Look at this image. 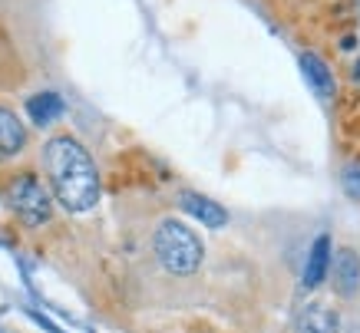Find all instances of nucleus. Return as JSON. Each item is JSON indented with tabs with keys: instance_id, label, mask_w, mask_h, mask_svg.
<instances>
[{
	"instance_id": "nucleus-1",
	"label": "nucleus",
	"mask_w": 360,
	"mask_h": 333,
	"mask_svg": "<svg viewBox=\"0 0 360 333\" xmlns=\"http://www.w3.org/2000/svg\"><path fill=\"white\" fill-rule=\"evenodd\" d=\"M44 169L50 178L56 202L63 204L66 211H89L99 202V172L89 152L70 136H56L46 142L44 149Z\"/></svg>"
},
{
	"instance_id": "nucleus-2",
	"label": "nucleus",
	"mask_w": 360,
	"mask_h": 333,
	"mask_svg": "<svg viewBox=\"0 0 360 333\" xmlns=\"http://www.w3.org/2000/svg\"><path fill=\"white\" fill-rule=\"evenodd\" d=\"M153 251L159 264H162L169 274H195L202 268V258H205V247L198 241V235L188 225L175 221V218H165L162 225L155 228L153 235Z\"/></svg>"
},
{
	"instance_id": "nucleus-3",
	"label": "nucleus",
	"mask_w": 360,
	"mask_h": 333,
	"mask_svg": "<svg viewBox=\"0 0 360 333\" xmlns=\"http://www.w3.org/2000/svg\"><path fill=\"white\" fill-rule=\"evenodd\" d=\"M7 202H11L13 215L20 218L27 228L46 225L50 215H53V198L33 175H17L13 178L11 188H7Z\"/></svg>"
},
{
	"instance_id": "nucleus-4",
	"label": "nucleus",
	"mask_w": 360,
	"mask_h": 333,
	"mask_svg": "<svg viewBox=\"0 0 360 333\" xmlns=\"http://www.w3.org/2000/svg\"><path fill=\"white\" fill-rule=\"evenodd\" d=\"M328 274H334V290H338L340 297H354V294L360 290V258H357V251L340 247L338 254H334V268H330Z\"/></svg>"
},
{
	"instance_id": "nucleus-5",
	"label": "nucleus",
	"mask_w": 360,
	"mask_h": 333,
	"mask_svg": "<svg viewBox=\"0 0 360 333\" xmlns=\"http://www.w3.org/2000/svg\"><path fill=\"white\" fill-rule=\"evenodd\" d=\"M301 70H304L307 83H311V89L317 93V99H321V103H334V96H338V83H334L330 66L324 63L321 56L304 53L301 56Z\"/></svg>"
},
{
	"instance_id": "nucleus-6",
	"label": "nucleus",
	"mask_w": 360,
	"mask_h": 333,
	"mask_svg": "<svg viewBox=\"0 0 360 333\" xmlns=\"http://www.w3.org/2000/svg\"><path fill=\"white\" fill-rule=\"evenodd\" d=\"M330 237L328 235H321L311 244V254H307V264H304V290H314L324 284V278H328V270H330Z\"/></svg>"
},
{
	"instance_id": "nucleus-7",
	"label": "nucleus",
	"mask_w": 360,
	"mask_h": 333,
	"mask_svg": "<svg viewBox=\"0 0 360 333\" xmlns=\"http://www.w3.org/2000/svg\"><path fill=\"white\" fill-rule=\"evenodd\" d=\"M182 208H186L192 218H198L202 225L208 228H221L225 221H229V215H225V208H221L219 202H212V198H205V195H195V192H182Z\"/></svg>"
},
{
	"instance_id": "nucleus-8",
	"label": "nucleus",
	"mask_w": 360,
	"mask_h": 333,
	"mask_svg": "<svg viewBox=\"0 0 360 333\" xmlns=\"http://www.w3.org/2000/svg\"><path fill=\"white\" fill-rule=\"evenodd\" d=\"M23 145H27V129H23V122L13 116L11 109L0 106V162L17 155Z\"/></svg>"
},
{
	"instance_id": "nucleus-9",
	"label": "nucleus",
	"mask_w": 360,
	"mask_h": 333,
	"mask_svg": "<svg viewBox=\"0 0 360 333\" xmlns=\"http://www.w3.org/2000/svg\"><path fill=\"white\" fill-rule=\"evenodd\" d=\"M297 333H338V313L324 303H311L297 320Z\"/></svg>"
},
{
	"instance_id": "nucleus-10",
	"label": "nucleus",
	"mask_w": 360,
	"mask_h": 333,
	"mask_svg": "<svg viewBox=\"0 0 360 333\" xmlns=\"http://www.w3.org/2000/svg\"><path fill=\"white\" fill-rule=\"evenodd\" d=\"M27 109H30V119L37 126H46V122H53V119L63 112V103H60L56 93H40V96H33L30 103H27Z\"/></svg>"
},
{
	"instance_id": "nucleus-11",
	"label": "nucleus",
	"mask_w": 360,
	"mask_h": 333,
	"mask_svg": "<svg viewBox=\"0 0 360 333\" xmlns=\"http://www.w3.org/2000/svg\"><path fill=\"white\" fill-rule=\"evenodd\" d=\"M340 185H344V192H347L350 198H357V202H360V162H350L347 169H344Z\"/></svg>"
}]
</instances>
